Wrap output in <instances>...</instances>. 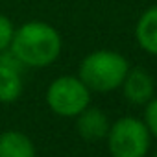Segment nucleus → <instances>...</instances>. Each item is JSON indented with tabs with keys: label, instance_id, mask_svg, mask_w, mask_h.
<instances>
[{
	"label": "nucleus",
	"instance_id": "9d476101",
	"mask_svg": "<svg viewBox=\"0 0 157 157\" xmlns=\"http://www.w3.org/2000/svg\"><path fill=\"white\" fill-rule=\"evenodd\" d=\"M13 33H15V26L13 22L0 13V52H4L10 48L11 44V39H13Z\"/></svg>",
	"mask_w": 157,
	"mask_h": 157
},
{
	"label": "nucleus",
	"instance_id": "7ed1b4c3",
	"mask_svg": "<svg viewBox=\"0 0 157 157\" xmlns=\"http://www.w3.org/2000/svg\"><path fill=\"white\" fill-rule=\"evenodd\" d=\"M107 148L111 157H146L151 135L144 120L135 117H122L109 126Z\"/></svg>",
	"mask_w": 157,
	"mask_h": 157
},
{
	"label": "nucleus",
	"instance_id": "9b49d317",
	"mask_svg": "<svg viewBox=\"0 0 157 157\" xmlns=\"http://www.w3.org/2000/svg\"><path fill=\"white\" fill-rule=\"evenodd\" d=\"M144 124L150 131V135H153L157 139V96H153L144 109Z\"/></svg>",
	"mask_w": 157,
	"mask_h": 157
},
{
	"label": "nucleus",
	"instance_id": "39448f33",
	"mask_svg": "<svg viewBox=\"0 0 157 157\" xmlns=\"http://www.w3.org/2000/svg\"><path fill=\"white\" fill-rule=\"evenodd\" d=\"M22 70L24 65L10 48L0 52V102L2 104L15 102L22 94Z\"/></svg>",
	"mask_w": 157,
	"mask_h": 157
},
{
	"label": "nucleus",
	"instance_id": "0eeeda50",
	"mask_svg": "<svg viewBox=\"0 0 157 157\" xmlns=\"http://www.w3.org/2000/svg\"><path fill=\"white\" fill-rule=\"evenodd\" d=\"M109 120L107 115L98 107H85L76 117V128L85 140H100L107 137L109 131Z\"/></svg>",
	"mask_w": 157,
	"mask_h": 157
},
{
	"label": "nucleus",
	"instance_id": "20e7f679",
	"mask_svg": "<svg viewBox=\"0 0 157 157\" xmlns=\"http://www.w3.org/2000/svg\"><path fill=\"white\" fill-rule=\"evenodd\" d=\"M46 104L59 117H78L91 104V91L78 76H59L46 89Z\"/></svg>",
	"mask_w": 157,
	"mask_h": 157
},
{
	"label": "nucleus",
	"instance_id": "423d86ee",
	"mask_svg": "<svg viewBox=\"0 0 157 157\" xmlns=\"http://www.w3.org/2000/svg\"><path fill=\"white\" fill-rule=\"evenodd\" d=\"M124 98L135 105H146L155 93V82L148 70L140 67H129L124 82L120 85Z\"/></svg>",
	"mask_w": 157,
	"mask_h": 157
},
{
	"label": "nucleus",
	"instance_id": "f257e3e1",
	"mask_svg": "<svg viewBox=\"0 0 157 157\" xmlns=\"http://www.w3.org/2000/svg\"><path fill=\"white\" fill-rule=\"evenodd\" d=\"M63 48L59 32L44 21H28L15 28L10 50L24 67L43 68L52 65Z\"/></svg>",
	"mask_w": 157,
	"mask_h": 157
},
{
	"label": "nucleus",
	"instance_id": "6e6552de",
	"mask_svg": "<svg viewBox=\"0 0 157 157\" xmlns=\"http://www.w3.org/2000/svg\"><path fill=\"white\" fill-rule=\"evenodd\" d=\"M135 41L150 56H157V2L139 17L135 24Z\"/></svg>",
	"mask_w": 157,
	"mask_h": 157
},
{
	"label": "nucleus",
	"instance_id": "ddd939ff",
	"mask_svg": "<svg viewBox=\"0 0 157 157\" xmlns=\"http://www.w3.org/2000/svg\"><path fill=\"white\" fill-rule=\"evenodd\" d=\"M153 2H157V0H153Z\"/></svg>",
	"mask_w": 157,
	"mask_h": 157
},
{
	"label": "nucleus",
	"instance_id": "f8f14e48",
	"mask_svg": "<svg viewBox=\"0 0 157 157\" xmlns=\"http://www.w3.org/2000/svg\"><path fill=\"white\" fill-rule=\"evenodd\" d=\"M153 157H157V153H155V155H153Z\"/></svg>",
	"mask_w": 157,
	"mask_h": 157
},
{
	"label": "nucleus",
	"instance_id": "1a4fd4ad",
	"mask_svg": "<svg viewBox=\"0 0 157 157\" xmlns=\"http://www.w3.org/2000/svg\"><path fill=\"white\" fill-rule=\"evenodd\" d=\"M0 157H35V146L22 131L0 133Z\"/></svg>",
	"mask_w": 157,
	"mask_h": 157
},
{
	"label": "nucleus",
	"instance_id": "f03ea898",
	"mask_svg": "<svg viewBox=\"0 0 157 157\" xmlns=\"http://www.w3.org/2000/svg\"><path fill=\"white\" fill-rule=\"evenodd\" d=\"M129 70V61L117 50H94L87 54L78 68V78L93 93H113L120 89Z\"/></svg>",
	"mask_w": 157,
	"mask_h": 157
}]
</instances>
